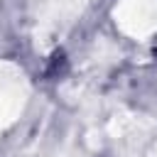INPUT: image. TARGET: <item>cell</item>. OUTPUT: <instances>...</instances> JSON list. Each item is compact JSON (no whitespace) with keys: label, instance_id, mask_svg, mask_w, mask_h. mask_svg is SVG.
Listing matches in <instances>:
<instances>
[{"label":"cell","instance_id":"3957f363","mask_svg":"<svg viewBox=\"0 0 157 157\" xmlns=\"http://www.w3.org/2000/svg\"><path fill=\"white\" fill-rule=\"evenodd\" d=\"M27 98H29V81L25 71L12 61L0 59V135L7 132L20 120Z\"/></svg>","mask_w":157,"mask_h":157},{"label":"cell","instance_id":"277c9868","mask_svg":"<svg viewBox=\"0 0 157 157\" xmlns=\"http://www.w3.org/2000/svg\"><path fill=\"white\" fill-rule=\"evenodd\" d=\"M147 157H157V142H155V147L150 150V155H147Z\"/></svg>","mask_w":157,"mask_h":157},{"label":"cell","instance_id":"7a4b0ae2","mask_svg":"<svg viewBox=\"0 0 157 157\" xmlns=\"http://www.w3.org/2000/svg\"><path fill=\"white\" fill-rule=\"evenodd\" d=\"M113 22L123 37L150 42L157 37V0H118L113 5Z\"/></svg>","mask_w":157,"mask_h":157},{"label":"cell","instance_id":"6da1fadb","mask_svg":"<svg viewBox=\"0 0 157 157\" xmlns=\"http://www.w3.org/2000/svg\"><path fill=\"white\" fill-rule=\"evenodd\" d=\"M91 5L93 0H27L29 37L34 49L52 52L59 47Z\"/></svg>","mask_w":157,"mask_h":157}]
</instances>
